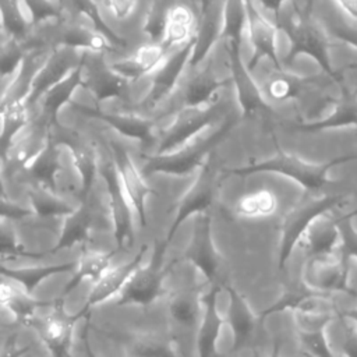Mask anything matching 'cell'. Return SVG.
I'll use <instances>...</instances> for the list:
<instances>
[{
    "label": "cell",
    "mask_w": 357,
    "mask_h": 357,
    "mask_svg": "<svg viewBox=\"0 0 357 357\" xmlns=\"http://www.w3.org/2000/svg\"><path fill=\"white\" fill-rule=\"evenodd\" d=\"M170 0H86L103 29L119 43L132 46L160 40L162 21Z\"/></svg>",
    "instance_id": "obj_1"
},
{
    "label": "cell",
    "mask_w": 357,
    "mask_h": 357,
    "mask_svg": "<svg viewBox=\"0 0 357 357\" xmlns=\"http://www.w3.org/2000/svg\"><path fill=\"white\" fill-rule=\"evenodd\" d=\"M273 142H275L276 153L272 158L265 159L262 162H254V163H250V165H245L241 167L223 169V173L238 176V177H247V176L261 173V172L278 173V174L286 176L291 180L297 181L307 192V191L318 190L325 183H328L326 173L332 167H335L337 165L347 163V162L357 160V153H347V155L336 156L324 163H312V162H307L298 156L284 152L275 137H273Z\"/></svg>",
    "instance_id": "obj_2"
},
{
    "label": "cell",
    "mask_w": 357,
    "mask_h": 357,
    "mask_svg": "<svg viewBox=\"0 0 357 357\" xmlns=\"http://www.w3.org/2000/svg\"><path fill=\"white\" fill-rule=\"evenodd\" d=\"M236 119L230 117L222 123V126L205 138L190 139L181 146L173 149L172 152L162 155H144L145 159L141 172L145 177L152 174H172V176H187L192 170L202 165V160L209 155V152L219 145L236 126Z\"/></svg>",
    "instance_id": "obj_3"
},
{
    "label": "cell",
    "mask_w": 357,
    "mask_h": 357,
    "mask_svg": "<svg viewBox=\"0 0 357 357\" xmlns=\"http://www.w3.org/2000/svg\"><path fill=\"white\" fill-rule=\"evenodd\" d=\"M167 247L169 243L165 238L155 240L149 262L145 265L141 262L130 275L120 293L109 301L134 303L144 308L152 305L163 294V280L172 266L177 264L176 259L165 264Z\"/></svg>",
    "instance_id": "obj_4"
},
{
    "label": "cell",
    "mask_w": 357,
    "mask_h": 357,
    "mask_svg": "<svg viewBox=\"0 0 357 357\" xmlns=\"http://www.w3.org/2000/svg\"><path fill=\"white\" fill-rule=\"evenodd\" d=\"M344 201L343 194L324 195V197H305L298 201L282 219L280 225V245L278 266L284 269L293 250L300 245L303 237L312 226V223L335 205Z\"/></svg>",
    "instance_id": "obj_5"
},
{
    "label": "cell",
    "mask_w": 357,
    "mask_h": 357,
    "mask_svg": "<svg viewBox=\"0 0 357 357\" xmlns=\"http://www.w3.org/2000/svg\"><path fill=\"white\" fill-rule=\"evenodd\" d=\"M219 172L218 166L213 165L212 158H208L202 165L199 166L198 176L190 185V188L185 191V194L181 197L176 206V215L174 219L167 230V234L165 240L170 244L173 240L176 231L178 227L191 216V215H199L204 212H208L215 195L219 188Z\"/></svg>",
    "instance_id": "obj_6"
},
{
    "label": "cell",
    "mask_w": 357,
    "mask_h": 357,
    "mask_svg": "<svg viewBox=\"0 0 357 357\" xmlns=\"http://www.w3.org/2000/svg\"><path fill=\"white\" fill-rule=\"evenodd\" d=\"M180 261L191 262L198 271L202 272V275L211 284L225 282L223 279H220L223 258L218 252L212 240L209 212L198 215L192 229L191 240L187 248L183 251L181 257L176 259V262Z\"/></svg>",
    "instance_id": "obj_7"
},
{
    "label": "cell",
    "mask_w": 357,
    "mask_h": 357,
    "mask_svg": "<svg viewBox=\"0 0 357 357\" xmlns=\"http://www.w3.org/2000/svg\"><path fill=\"white\" fill-rule=\"evenodd\" d=\"M218 103L219 100L202 106L184 105L183 109L176 113L169 127L163 131L155 153L162 155L172 152L173 149L192 139L215 120Z\"/></svg>",
    "instance_id": "obj_8"
},
{
    "label": "cell",
    "mask_w": 357,
    "mask_h": 357,
    "mask_svg": "<svg viewBox=\"0 0 357 357\" xmlns=\"http://www.w3.org/2000/svg\"><path fill=\"white\" fill-rule=\"evenodd\" d=\"M194 40L188 42L183 47L169 54L165 63L151 74L152 79L146 95L142 98V100H139L135 106L131 107L152 110L173 93L184 70L188 67V60L191 57Z\"/></svg>",
    "instance_id": "obj_9"
},
{
    "label": "cell",
    "mask_w": 357,
    "mask_h": 357,
    "mask_svg": "<svg viewBox=\"0 0 357 357\" xmlns=\"http://www.w3.org/2000/svg\"><path fill=\"white\" fill-rule=\"evenodd\" d=\"M350 261L339 250L328 257L307 258L304 283L328 293L342 291L357 297V291L349 286Z\"/></svg>",
    "instance_id": "obj_10"
},
{
    "label": "cell",
    "mask_w": 357,
    "mask_h": 357,
    "mask_svg": "<svg viewBox=\"0 0 357 357\" xmlns=\"http://www.w3.org/2000/svg\"><path fill=\"white\" fill-rule=\"evenodd\" d=\"M229 66L231 73V81L234 82L238 103L241 106V117L248 119L257 113H271L272 106L265 100L262 89L252 78L251 71L240 57L236 40L229 38Z\"/></svg>",
    "instance_id": "obj_11"
},
{
    "label": "cell",
    "mask_w": 357,
    "mask_h": 357,
    "mask_svg": "<svg viewBox=\"0 0 357 357\" xmlns=\"http://www.w3.org/2000/svg\"><path fill=\"white\" fill-rule=\"evenodd\" d=\"M310 17L336 39L357 46V14L339 0H311Z\"/></svg>",
    "instance_id": "obj_12"
},
{
    "label": "cell",
    "mask_w": 357,
    "mask_h": 357,
    "mask_svg": "<svg viewBox=\"0 0 357 357\" xmlns=\"http://www.w3.org/2000/svg\"><path fill=\"white\" fill-rule=\"evenodd\" d=\"M286 310L293 311H332L339 312L332 300V293L314 289L304 282L298 286L287 289L271 307L259 314V319L265 321L269 315Z\"/></svg>",
    "instance_id": "obj_13"
},
{
    "label": "cell",
    "mask_w": 357,
    "mask_h": 357,
    "mask_svg": "<svg viewBox=\"0 0 357 357\" xmlns=\"http://www.w3.org/2000/svg\"><path fill=\"white\" fill-rule=\"evenodd\" d=\"M222 287L229 294L227 322L233 332V350L236 351L251 340L257 326L262 324V321L259 319V315L251 310L250 304L238 290L226 282Z\"/></svg>",
    "instance_id": "obj_14"
},
{
    "label": "cell",
    "mask_w": 357,
    "mask_h": 357,
    "mask_svg": "<svg viewBox=\"0 0 357 357\" xmlns=\"http://www.w3.org/2000/svg\"><path fill=\"white\" fill-rule=\"evenodd\" d=\"M128 356H178V342L174 336L149 331H131L116 339Z\"/></svg>",
    "instance_id": "obj_15"
},
{
    "label": "cell",
    "mask_w": 357,
    "mask_h": 357,
    "mask_svg": "<svg viewBox=\"0 0 357 357\" xmlns=\"http://www.w3.org/2000/svg\"><path fill=\"white\" fill-rule=\"evenodd\" d=\"M339 86L340 95L333 102L329 116L314 121H298L294 126V130L303 132H318L329 128L357 126V92L346 86L343 79L339 82Z\"/></svg>",
    "instance_id": "obj_16"
},
{
    "label": "cell",
    "mask_w": 357,
    "mask_h": 357,
    "mask_svg": "<svg viewBox=\"0 0 357 357\" xmlns=\"http://www.w3.org/2000/svg\"><path fill=\"white\" fill-rule=\"evenodd\" d=\"M317 81V75L301 77L298 74L287 71L284 67H272V70L266 74L264 79L262 92L271 100L276 102L300 99L303 95H307L312 89Z\"/></svg>",
    "instance_id": "obj_17"
},
{
    "label": "cell",
    "mask_w": 357,
    "mask_h": 357,
    "mask_svg": "<svg viewBox=\"0 0 357 357\" xmlns=\"http://www.w3.org/2000/svg\"><path fill=\"white\" fill-rule=\"evenodd\" d=\"M225 283V282H223ZM223 283L211 284V289L205 291L202 300V319L197 332V350L202 357L216 354V342L225 319L220 317L216 308L218 294L223 290Z\"/></svg>",
    "instance_id": "obj_18"
},
{
    "label": "cell",
    "mask_w": 357,
    "mask_h": 357,
    "mask_svg": "<svg viewBox=\"0 0 357 357\" xmlns=\"http://www.w3.org/2000/svg\"><path fill=\"white\" fill-rule=\"evenodd\" d=\"M77 276L75 265L49 269L29 286V296L33 303H59Z\"/></svg>",
    "instance_id": "obj_19"
},
{
    "label": "cell",
    "mask_w": 357,
    "mask_h": 357,
    "mask_svg": "<svg viewBox=\"0 0 357 357\" xmlns=\"http://www.w3.org/2000/svg\"><path fill=\"white\" fill-rule=\"evenodd\" d=\"M205 284H192L176 290L169 300L170 317L183 326H194L202 311Z\"/></svg>",
    "instance_id": "obj_20"
},
{
    "label": "cell",
    "mask_w": 357,
    "mask_h": 357,
    "mask_svg": "<svg viewBox=\"0 0 357 357\" xmlns=\"http://www.w3.org/2000/svg\"><path fill=\"white\" fill-rule=\"evenodd\" d=\"M204 60H208V66L201 68L185 88L184 105L187 106H202L216 102L218 92L229 85V79H220L215 75L209 57L206 56Z\"/></svg>",
    "instance_id": "obj_21"
},
{
    "label": "cell",
    "mask_w": 357,
    "mask_h": 357,
    "mask_svg": "<svg viewBox=\"0 0 357 357\" xmlns=\"http://www.w3.org/2000/svg\"><path fill=\"white\" fill-rule=\"evenodd\" d=\"M95 282L96 276L82 273L78 275L77 279L70 284V287L57 303L60 311L67 318L73 319L81 314H86L93 300Z\"/></svg>",
    "instance_id": "obj_22"
},
{
    "label": "cell",
    "mask_w": 357,
    "mask_h": 357,
    "mask_svg": "<svg viewBox=\"0 0 357 357\" xmlns=\"http://www.w3.org/2000/svg\"><path fill=\"white\" fill-rule=\"evenodd\" d=\"M278 208V195L268 188H259L240 197L233 211L236 216L243 219H261L272 216Z\"/></svg>",
    "instance_id": "obj_23"
},
{
    "label": "cell",
    "mask_w": 357,
    "mask_h": 357,
    "mask_svg": "<svg viewBox=\"0 0 357 357\" xmlns=\"http://www.w3.org/2000/svg\"><path fill=\"white\" fill-rule=\"evenodd\" d=\"M339 243V233L335 220L321 225L315 231H308L303 237L300 245L304 247L307 258H318L332 255Z\"/></svg>",
    "instance_id": "obj_24"
},
{
    "label": "cell",
    "mask_w": 357,
    "mask_h": 357,
    "mask_svg": "<svg viewBox=\"0 0 357 357\" xmlns=\"http://www.w3.org/2000/svg\"><path fill=\"white\" fill-rule=\"evenodd\" d=\"M88 315L81 314L71 319L67 339L63 344L64 353L68 356H89L86 346V329H88Z\"/></svg>",
    "instance_id": "obj_25"
},
{
    "label": "cell",
    "mask_w": 357,
    "mask_h": 357,
    "mask_svg": "<svg viewBox=\"0 0 357 357\" xmlns=\"http://www.w3.org/2000/svg\"><path fill=\"white\" fill-rule=\"evenodd\" d=\"M357 216V209L335 219V225L339 233L337 250L349 261L357 259V231L351 226V219Z\"/></svg>",
    "instance_id": "obj_26"
},
{
    "label": "cell",
    "mask_w": 357,
    "mask_h": 357,
    "mask_svg": "<svg viewBox=\"0 0 357 357\" xmlns=\"http://www.w3.org/2000/svg\"><path fill=\"white\" fill-rule=\"evenodd\" d=\"M70 324L71 319L67 318L60 308L45 321V324L39 328L42 336L45 337V340L54 349V346L63 347L67 335H68V329H70ZM56 350V349H54Z\"/></svg>",
    "instance_id": "obj_27"
},
{
    "label": "cell",
    "mask_w": 357,
    "mask_h": 357,
    "mask_svg": "<svg viewBox=\"0 0 357 357\" xmlns=\"http://www.w3.org/2000/svg\"><path fill=\"white\" fill-rule=\"evenodd\" d=\"M297 337H298L303 354L319 356V357L332 356L328 339L325 336V329H314V331L297 329Z\"/></svg>",
    "instance_id": "obj_28"
},
{
    "label": "cell",
    "mask_w": 357,
    "mask_h": 357,
    "mask_svg": "<svg viewBox=\"0 0 357 357\" xmlns=\"http://www.w3.org/2000/svg\"><path fill=\"white\" fill-rule=\"evenodd\" d=\"M66 99L70 100L73 105H75L77 107H79L82 110L96 112L100 95L93 88H91L89 85L82 84L79 81H75L70 86L68 92L66 95Z\"/></svg>",
    "instance_id": "obj_29"
},
{
    "label": "cell",
    "mask_w": 357,
    "mask_h": 357,
    "mask_svg": "<svg viewBox=\"0 0 357 357\" xmlns=\"http://www.w3.org/2000/svg\"><path fill=\"white\" fill-rule=\"evenodd\" d=\"M6 17H11V20L22 28L29 26L35 21L33 3L31 0H3Z\"/></svg>",
    "instance_id": "obj_30"
},
{
    "label": "cell",
    "mask_w": 357,
    "mask_h": 357,
    "mask_svg": "<svg viewBox=\"0 0 357 357\" xmlns=\"http://www.w3.org/2000/svg\"><path fill=\"white\" fill-rule=\"evenodd\" d=\"M343 351L347 356L357 357V325L353 321H350V324L344 325Z\"/></svg>",
    "instance_id": "obj_31"
},
{
    "label": "cell",
    "mask_w": 357,
    "mask_h": 357,
    "mask_svg": "<svg viewBox=\"0 0 357 357\" xmlns=\"http://www.w3.org/2000/svg\"><path fill=\"white\" fill-rule=\"evenodd\" d=\"M31 1L36 3L42 7L54 10V11H57V14H61L63 11H66L68 8H73L78 4L77 0H31Z\"/></svg>",
    "instance_id": "obj_32"
},
{
    "label": "cell",
    "mask_w": 357,
    "mask_h": 357,
    "mask_svg": "<svg viewBox=\"0 0 357 357\" xmlns=\"http://www.w3.org/2000/svg\"><path fill=\"white\" fill-rule=\"evenodd\" d=\"M350 319L357 325V308L356 310H349V311H340L339 314V319Z\"/></svg>",
    "instance_id": "obj_33"
},
{
    "label": "cell",
    "mask_w": 357,
    "mask_h": 357,
    "mask_svg": "<svg viewBox=\"0 0 357 357\" xmlns=\"http://www.w3.org/2000/svg\"><path fill=\"white\" fill-rule=\"evenodd\" d=\"M343 6H346L349 10H351L354 14H357V0H339Z\"/></svg>",
    "instance_id": "obj_34"
},
{
    "label": "cell",
    "mask_w": 357,
    "mask_h": 357,
    "mask_svg": "<svg viewBox=\"0 0 357 357\" xmlns=\"http://www.w3.org/2000/svg\"><path fill=\"white\" fill-rule=\"evenodd\" d=\"M266 1H269V0H266Z\"/></svg>",
    "instance_id": "obj_35"
}]
</instances>
